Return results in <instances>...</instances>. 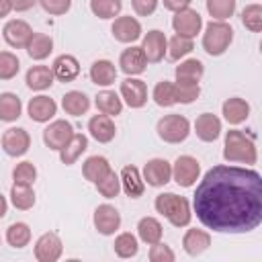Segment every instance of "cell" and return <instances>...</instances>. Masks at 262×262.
<instances>
[{
  "label": "cell",
  "instance_id": "obj_18",
  "mask_svg": "<svg viewBox=\"0 0 262 262\" xmlns=\"http://www.w3.org/2000/svg\"><path fill=\"white\" fill-rule=\"evenodd\" d=\"M88 133H90V137L96 139L98 143H108V141H113L115 135H117V127H115L113 117L102 115V113L90 117V121H88Z\"/></svg>",
  "mask_w": 262,
  "mask_h": 262
},
{
  "label": "cell",
  "instance_id": "obj_23",
  "mask_svg": "<svg viewBox=\"0 0 262 262\" xmlns=\"http://www.w3.org/2000/svg\"><path fill=\"white\" fill-rule=\"evenodd\" d=\"M209 246H211V235H209V231L196 229V227L186 229V233H184V237H182V248H184V252H186L188 256H201Z\"/></svg>",
  "mask_w": 262,
  "mask_h": 262
},
{
  "label": "cell",
  "instance_id": "obj_34",
  "mask_svg": "<svg viewBox=\"0 0 262 262\" xmlns=\"http://www.w3.org/2000/svg\"><path fill=\"white\" fill-rule=\"evenodd\" d=\"M10 203L18 211L33 209V205H35V190H33V186L12 184V188H10Z\"/></svg>",
  "mask_w": 262,
  "mask_h": 262
},
{
  "label": "cell",
  "instance_id": "obj_14",
  "mask_svg": "<svg viewBox=\"0 0 262 262\" xmlns=\"http://www.w3.org/2000/svg\"><path fill=\"white\" fill-rule=\"evenodd\" d=\"M111 33L119 43H135L137 39H141V23L131 14L117 16L113 20Z\"/></svg>",
  "mask_w": 262,
  "mask_h": 262
},
{
  "label": "cell",
  "instance_id": "obj_19",
  "mask_svg": "<svg viewBox=\"0 0 262 262\" xmlns=\"http://www.w3.org/2000/svg\"><path fill=\"white\" fill-rule=\"evenodd\" d=\"M119 66H121V72L123 74H127V76H139V74L145 72L147 59H145L141 47L131 45V47L123 49V53L119 57Z\"/></svg>",
  "mask_w": 262,
  "mask_h": 262
},
{
  "label": "cell",
  "instance_id": "obj_3",
  "mask_svg": "<svg viewBox=\"0 0 262 262\" xmlns=\"http://www.w3.org/2000/svg\"><path fill=\"white\" fill-rule=\"evenodd\" d=\"M154 207L160 215H164L174 227H186L192 219L190 203L184 196H178L174 192H160L154 201Z\"/></svg>",
  "mask_w": 262,
  "mask_h": 262
},
{
  "label": "cell",
  "instance_id": "obj_53",
  "mask_svg": "<svg viewBox=\"0 0 262 262\" xmlns=\"http://www.w3.org/2000/svg\"><path fill=\"white\" fill-rule=\"evenodd\" d=\"M6 211H8V201L4 194H0V219L6 215Z\"/></svg>",
  "mask_w": 262,
  "mask_h": 262
},
{
  "label": "cell",
  "instance_id": "obj_48",
  "mask_svg": "<svg viewBox=\"0 0 262 262\" xmlns=\"http://www.w3.org/2000/svg\"><path fill=\"white\" fill-rule=\"evenodd\" d=\"M37 2L51 16H61L72 8V0H37Z\"/></svg>",
  "mask_w": 262,
  "mask_h": 262
},
{
  "label": "cell",
  "instance_id": "obj_45",
  "mask_svg": "<svg viewBox=\"0 0 262 262\" xmlns=\"http://www.w3.org/2000/svg\"><path fill=\"white\" fill-rule=\"evenodd\" d=\"M242 23L248 31L260 33L262 31V6L260 4H248L242 10Z\"/></svg>",
  "mask_w": 262,
  "mask_h": 262
},
{
  "label": "cell",
  "instance_id": "obj_50",
  "mask_svg": "<svg viewBox=\"0 0 262 262\" xmlns=\"http://www.w3.org/2000/svg\"><path fill=\"white\" fill-rule=\"evenodd\" d=\"M162 2H164V8H166V10L176 12V10H182V8L190 6L192 0H162Z\"/></svg>",
  "mask_w": 262,
  "mask_h": 262
},
{
  "label": "cell",
  "instance_id": "obj_40",
  "mask_svg": "<svg viewBox=\"0 0 262 262\" xmlns=\"http://www.w3.org/2000/svg\"><path fill=\"white\" fill-rule=\"evenodd\" d=\"M151 98L158 106L162 108H170L176 104V92H174V82H168V80H162L156 84L154 92H151Z\"/></svg>",
  "mask_w": 262,
  "mask_h": 262
},
{
  "label": "cell",
  "instance_id": "obj_17",
  "mask_svg": "<svg viewBox=\"0 0 262 262\" xmlns=\"http://www.w3.org/2000/svg\"><path fill=\"white\" fill-rule=\"evenodd\" d=\"M27 113L31 117V121L35 123H47L55 117L57 113V102L45 94H39V96H33L27 104Z\"/></svg>",
  "mask_w": 262,
  "mask_h": 262
},
{
  "label": "cell",
  "instance_id": "obj_13",
  "mask_svg": "<svg viewBox=\"0 0 262 262\" xmlns=\"http://www.w3.org/2000/svg\"><path fill=\"white\" fill-rule=\"evenodd\" d=\"M121 100L127 102L131 108H141L147 102V84L139 78L127 76L121 82Z\"/></svg>",
  "mask_w": 262,
  "mask_h": 262
},
{
  "label": "cell",
  "instance_id": "obj_29",
  "mask_svg": "<svg viewBox=\"0 0 262 262\" xmlns=\"http://www.w3.org/2000/svg\"><path fill=\"white\" fill-rule=\"evenodd\" d=\"M27 53L31 59L35 61H43L45 57H49V53L53 51V39L45 33H33V37L27 43Z\"/></svg>",
  "mask_w": 262,
  "mask_h": 262
},
{
  "label": "cell",
  "instance_id": "obj_35",
  "mask_svg": "<svg viewBox=\"0 0 262 262\" xmlns=\"http://www.w3.org/2000/svg\"><path fill=\"white\" fill-rule=\"evenodd\" d=\"M90 10L102 20L117 18L123 10V0H90Z\"/></svg>",
  "mask_w": 262,
  "mask_h": 262
},
{
  "label": "cell",
  "instance_id": "obj_43",
  "mask_svg": "<svg viewBox=\"0 0 262 262\" xmlns=\"http://www.w3.org/2000/svg\"><path fill=\"white\" fill-rule=\"evenodd\" d=\"M94 186H96V190H98L104 199H115V196L119 194V190H121V178H119V174L111 168L98 182H94Z\"/></svg>",
  "mask_w": 262,
  "mask_h": 262
},
{
  "label": "cell",
  "instance_id": "obj_15",
  "mask_svg": "<svg viewBox=\"0 0 262 262\" xmlns=\"http://www.w3.org/2000/svg\"><path fill=\"white\" fill-rule=\"evenodd\" d=\"M92 221H94V227H96L98 233H102V235H113V233L121 227V213H119L113 205L102 203V205H98V207L94 209Z\"/></svg>",
  "mask_w": 262,
  "mask_h": 262
},
{
  "label": "cell",
  "instance_id": "obj_54",
  "mask_svg": "<svg viewBox=\"0 0 262 262\" xmlns=\"http://www.w3.org/2000/svg\"><path fill=\"white\" fill-rule=\"evenodd\" d=\"M0 242H2V239H0Z\"/></svg>",
  "mask_w": 262,
  "mask_h": 262
},
{
  "label": "cell",
  "instance_id": "obj_5",
  "mask_svg": "<svg viewBox=\"0 0 262 262\" xmlns=\"http://www.w3.org/2000/svg\"><path fill=\"white\" fill-rule=\"evenodd\" d=\"M158 137L166 143H182L190 133V121L184 115H164L156 125Z\"/></svg>",
  "mask_w": 262,
  "mask_h": 262
},
{
  "label": "cell",
  "instance_id": "obj_49",
  "mask_svg": "<svg viewBox=\"0 0 262 262\" xmlns=\"http://www.w3.org/2000/svg\"><path fill=\"white\" fill-rule=\"evenodd\" d=\"M131 4H133V10L139 16H149V14L156 12L160 0H131Z\"/></svg>",
  "mask_w": 262,
  "mask_h": 262
},
{
  "label": "cell",
  "instance_id": "obj_33",
  "mask_svg": "<svg viewBox=\"0 0 262 262\" xmlns=\"http://www.w3.org/2000/svg\"><path fill=\"white\" fill-rule=\"evenodd\" d=\"M23 113V102L14 92H2L0 94V121L12 123L20 117Z\"/></svg>",
  "mask_w": 262,
  "mask_h": 262
},
{
  "label": "cell",
  "instance_id": "obj_52",
  "mask_svg": "<svg viewBox=\"0 0 262 262\" xmlns=\"http://www.w3.org/2000/svg\"><path fill=\"white\" fill-rule=\"evenodd\" d=\"M10 12H12V4H10V0H0V18L8 16Z\"/></svg>",
  "mask_w": 262,
  "mask_h": 262
},
{
  "label": "cell",
  "instance_id": "obj_12",
  "mask_svg": "<svg viewBox=\"0 0 262 262\" xmlns=\"http://www.w3.org/2000/svg\"><path fill=\"white\" fill-rule=\"evenodd\" d=\"M172 180V164L164 158H151L143 166V182H147L154 188L166 186Z\"/></svg>",
  "mask_w": 262,
  "mask_h": 262
},
{
  "label": "cell",
  "instance_id": "obj_24",
  "mask_svg": "<svg viewBox=\"0 0 262 262\" xmlns=\"http://www.w3.org/2000/svg\"><path fill=\"white\" fill-rule=\"evenodd\" d=\"M221 113H223V119L229 125H239L250 117V104H248V100H244L239 96H233V98H227L223 102Z\"/></svg>",
  "mask_w": 262,
  "mask_h": 262
},
{
  "label": "cell",
  "instance_id": "obj_31",
  "mask_svg": "<svg viewBox=\"0 0 262 262\" xmlns=\"http://www.w3.org/2000/svg\"><path fill=\"white\" fill-rule=\"evenodd\" d=\"M162 233H164L162 223L156 217H141L139 219V223H137V237L143 244L151 246V244L160 242L162 239Z\"/></svg>",
  "mask_w": 262,
  "mask_h": 262
},
{
  "label": "cell",
  "instance_id": "obj_36",
  "mask_svg": "<svg viewBox=\"0 0 262 262\" xmlns=\"http://www.w3.org/2000/svg\"><path fill=\"white\" fill-rule=\"evenodd\" d=\"M192 49H194L192 39L182 37V35H174L172 39H168L166 55H168V59H172V61H180V59H182V57H186Z\"/></svg>",
  "mask_w": 262,
  "mask_h": 262
},
{
  "label": "cell",
  "instance_id": "obj_1",
  "mask_svg": "<svg viewBox=\"0 0 262 262\" xmlns=\"http://www.w3.org/2000/svg\"><path fill=\"white\" fill-rule=\"evenodd\" d=\"M196 219L219 233H248L262 223V176L252 168L219 164L196 184Z\"/></svg>",
  "mask_w": 262,
  "mask_h": 262
},
{
  "label": "cell",
  "instance_id": "obj_2",
  "mask_svg": "<svg viewBox=\"0 0 262 262\" xmlns=\"http://www.w3.org/2000/svg\"><path fill=\"white\" fill-rule=\"evenodd\" d=\"M223 158L227 162H237L252 166L258 162V147L250 135H246L239 129H229L225 133V143H223Z\"/></svg>",
  "mask_w": 262,
  "mask_h": 262
},
{
  "label": "cell",
  "instance_id": "obj_4",
  "mask_svg": "<svg viewBox=\"0 0 262 262\" xmlns=\"http://www.w3.org/2000/svg\"><path fill=\"white\" fill-rule=\"evenodd\" d=\"M233 41V29L227 20H211L203 33V49L209 55H223Z\"/></svg>",
  "mask_w": 262,
  "mask_h": 262
},
{
  "label": "cell",
  "instance_id": "obj_41",
  "mask_svg": "<svg viewBox=\"0 0 262 262\" xmlns=\"http://www.w3.org/2000/svg\"><path fill=\"white\" fill-rule=\"evenodd\" d=\"M174 92H176V102L180 104H190L199 98L201 94V86L199 82H190V80H176L174 82Z\"/></svg>",
  "mask_w": 262,
  "mask_h": 262
},
{
  "label": "cell",
  "instance_id": "obj_28",
  "mask_svg": "<svg viewBox=\"0 0 262 262\" xmlns=\"http://www.w3.org/2000/svg\"><path fill=\"white\" fill-rule=\"evenodd\" d=\"M61 108L72 117H82L90 108V98L82 90H70L61 98Z\"/></svg>",
  "mask_w": 262,
  "mask_h": 262
},
{
  "label": "cell",
  "instance_id": "obj_20",
  "mask_svg": "<svg viewBox=\"0 0 262 262\" xmlns=\"http://www.w3.org/2000/svg\"><path fill=\"white\" fill-rule=\"evenodd\" d=\"M194 133L205 143H211V141L219 139V135H221V119L217 115H213V113L199 115L196 121H194Z\"/></svg>",
  "mask_w": 262,
  "mask_h": 262
},
{
  "label": "cell",
  "instance_id": "obj_30",
  "mask_svg": "<svg viewBox=\"0 0 262 262\" xmlns=\"http://www.w3.org/2000/svg\"><path fill=\"white\" fill-rule=\"evenodd\" d=\"M94 104H96L98 113L108 115V117H117L123 111V100L115 90H100L94 96Z\"/></svg>",
  "mask_w": 262,
  "mask_h": 262
},
{
  "label": "cell",
  "instance_id": "obj_27",
  "mask_svg": "<svg viewBox=\"0 0 262 262\" xmlns=\"http://www.w3.org/2000/svg\"><path fill=\"white\" fill-rule=\"evenodd\" d=\"M90 80L96 86H111L117 80V68L111 59H96L90 66Z\"/></svg>",
  "mask_w": 262,
  "mask_h": 262
},
{
  "label": "cell",
  "instance_id": "obj_7",
  "mask_svg": "<svg viewBox=\"0 0 262 262\" xmlns=\"http://www.w3.org/2000/svg\"><path fill=\"white\" fill-rule=\"evenodd\" d=\"M172 29H174L176 35L194 39L201 33V29H203V18H201V14L194 8L186 6V8L174 12V16H172Z\"/></svg>",
  "mask_w": 262,
  "mask_h": 262
},
{
  "label": "cell",
  "instance_id": "obj_47",
  "mask_svg": "<svg viewBox=\"0 0 262 262\" xmlns=\"http://www.w3.org/2000/svg\"><path fill=\"white\" fill-rule=\"evenodd\" d=\"M147 256H149L151 262H174L176 260V254L172 252V248L166 246V244H162V239L156 242V244H151Z\"/></svg>",
  "mask_w": 262,
  "mask_h": 262
},
{
  "label": "cell",
  "instance_id": "obj_51",
  "mask_svg": "<svg viewBox=\"0 0 262 262\" xmlns=\"http://www.w3.org/2000/svg\"><path fill=\"white\" fill-rule=\"evenodd\" d=\"M35 2H37V0H10L12 10H16V12H27V10H31V8L35 6Z\"/></svg>",
  "mask_w": 262,
  "mask_h": 262
},
{
  "label": "cell",
  "instance_id": "obj_44",
  "mask_svg": "<svg viewBox=\"0 0 262 262\" xmlns=\"http://www.w3.org/2000/svg\"><path fill=\"white\" fill-rule=\"evenodd\" d=\"M12 180H14V184L33 186V184H35V180H37V168H35V164H33V162H29V160H25V162L16 164V166H14V170H12Z\"/></svg>",
  "mask_w": 262,
  "mask_h": 262
},
{
  "label": "cell",
  "instance_id": "obj_16",
  "mask_svg": "<svg viewBox=\"0 0 262 262\" xmlns=\"http://www.w3.org/2000/svg\"><path fill=\"white\" fill-rule=\"evenodd\" d=\"M2 37H4V41H6L10 47L23 49V47H27L29 39L33 37V29H31V25H29L27 20H23V18H12V20H8V23L4 25Z\"/></svg>",
  "mask_w": 262,
  "mask_h": 262
},
{
  "label": "cell",
  "instance_id": "obj_8",
  "mask_svg": "<svg viewBox=\"0 0 262 262\" xmlns=\"http://www.w3.org/2000/svg\"><path fill=\"white\" fill-rule=\"evenodd\" d=\"M0 145L4 149L6 156L10 158H20L29 151L31 147V135L27 129L23 127H10L2 133V139H0Z\"/></svg>",
  "mask_w": 262,
  "mask_h": 262
},
{
  "label": "cell",
  "instance_id": "obj_42",
  "mask_svg": "<svg viewBox=\"0 0 262 262\" xmlns=\"http://www.w3.org/2000/svg\"><path fill=\"white\" fill-rule=\"evenodd\" d=\"M207 12L213 16V20H227L233 16L237 2L235 0H205Z\"/></svg>",
  "mask_w": 262,
  "mask_h": 262
},
{
  "label": "cell",
  "instance_id": "obj_6",
  "mask_svg": "<svg viewBox=\"0 0 262 262\" xmlns=\"http://www.w3.org/2000/svg\"><path fill=\"white\" fill-rule=\"evenodd\" d=\"M199 176H201V164L192 156H178L176 162L172 164V178L182 188H190L192 184H196Z\"/></svg>",
  "mask_w": 262,
  "mask_h": 262
},
{
  "label": "cell",
  "instance_id": "obj_37",
  "mask_svg": "<svg viewBox=\"0 0 262 262\" xmlns=\"http://www.w3.org/2000/svg\"><path fill=\"white\" fill-rule=\"evenodd\" d=\"M6 242H8V246L18 248V250L29 246V242H31V227L27 223H23V221L10 223L8 229H6Z\"/></svg>",
  "mask_w": 262,
  "mask_h": 262
},
{
  "label": "cell",
  "instance_id": "obj_39",
  "mask_svg": "<svg viewBox=\"0 0 262 262\" xmlns=\"http://www.w3.org/2000/svg\"><path fill=\"white\" fill-rule=\"evenodd\" d=\"M174 74H176V80L199 82L205 74V66L201 59H184V61H180V66H176Z\"/></svg>",
  "mask_w": 262,
  "mask_h": 262
},
{
  "label": "cell",
  "instance_id": "obj_26",
  "mask_svg": "<svg viewBox=\"0 0 262 262\" xmlns=\"http://www.w3.org/2000/svg\"><path fill=\"white\" fill-rule=\"evenodd\" d=\"M88 149V137L84 133H74L70 137V141L59 149V160L66 166H72L78 162V158Z\"/></svg>",
  "mask_w": 262,
  "mask_h": 262
},
{
  "label": "cell",
  "instance_id": "obj_10",
  "mask_svg": "<svg viewBox=\"0 0 262 262\" xmlns=\"http://www.w3.org/2000/svg\"><path fill=\"white\" fill-rule=\"evenodd\" d=\"M168 49V37L160 29H151L145 35H141V51L147 59V63H158L164 59Z\"/></svg>",
  "mask_w": 262,
  "mask_h": 262
},
{
  "label": "cell",
  "instance_id": "obj_11",
  "mask_svg": "<svg viewBox=\"0 0 262 262\" xmlns=\"http://www.w3.org/2000/svg\"><path fill=\"white\" fill-rule=\"evenodd\" d=\"M72 135H74L72 123L66 121V119H55V121H51V123L43 129V143H45L49 149L59 151V149L70 141Z\"/></svg>",
  "mask_w": 262,
  "mask_h": 262
},
{
  "label": "cell",
  "instance_id": "obj_22",
  "mask_svg": "<svg viewBox=\"0 0 262 262\" xmlns=\"http://www.w3.org/2000/svg\"><path fill=\"white\" fill-rule=\"evenodd\" d=\"M119 178H121V188H123V192L127 196L139 199L143 194L145 182H143V178H141V174H139V170L135 166H123Z\"/></svg>",
  "mask_w": 262,
  "mask_h": 262
},
{
  "label": "cell",
  "instance_id": "obj_32",
  "mask_svg": "<svg viewBox=\"0 0 262 262\" xmlns=\"http://www.w3.org/2000/svg\"><path fill=\"white\" fill-rule=\"evenodd\" d=\"M111 170V164H108V160L104 158V156H90V158H86V162L82 164V174H84V178L88 180V182H98L106 172Z\"/></svg>",
  "mask_w": 262,
  "mask_h": 262
},
{
  "label": "cell",
  "instance_id": "obj_25",
  "mask_svg": "<svg viewBox=\"0 0 262 262\" xmlns=\"http://www.w3.org/2000/svg\"><path fill=\"white\" fill-rule=\"evenodd\" d=\"M25 82L31 90L41 92V90H47L55 82V76H53V70L49 66H33V68H29Z\"/></svg>",
  "mask_w": 262,
  "mask_h": 262
},
{
  "label": "cell",
  "instance_id": "obj_38",
  "mask_svg": "<svg viewBox=\"0 0 262 262\" xmlns=\"http://www.w3.org/2000/svg\"><path fill=\"white\" fill-rule=\"evenodd\" d=\"M113 248H115V254L119 258H135L137 252H139V242H137V237L133 233L125 231V233H119L115 237Z\"/></svg>",
  "mask_w": 262,
  "mask_h": 262
},
{
  "label": "cell",
  "instance_id": "obj_9",
  "mask_svg": "<svg viewBox=\"0 0 262 262\" xmlns=\"http://www.w3.org/2000/svg\"><path fill=\"white\" fill-rule=\"evenodd\" d=\"M35 258L39 262H57L63 254V244L61 237L53 231H45L37 237L35 242Z\"/></svg>",
  "mask_w": 262,
  "mask_h": 262
},
{
  "label": "cell",
  "instance_id": "obj_21",
  "mask_svg": "<svg viewBox=\"0 0 262 262\" xmlns=\"http://www.w3.org/2000/svg\"><path fill=\"white\" fill-rule=\"evenodd\" d=\"M51 70H53L55 80H59L63 84L66 82H74L80 76V61L70 53H61V55H57L53 59Z\"/></svg>",
  "mask_w": 262,
  "mask_h": 262
},
{
  "label": "cell",
  "instance_id": "obj_46",
  "mask_svg": "<svg viewBox=\"0 0 262 262\" xmlns=\"http://www.w3.org/2000/svg\"><path fill=\"white\" fill-rule=\"evenodd\" d=\"M20 70V61L12 51H0V80H12Z\"/></svg>",
  "mask_w": 262,
  "mask_h": 262
}]
</instances>
